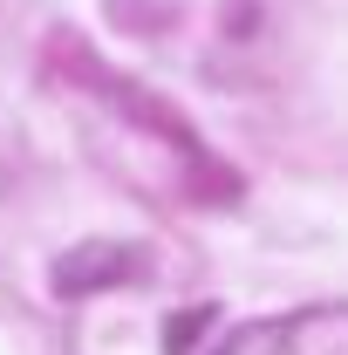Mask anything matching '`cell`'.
<instances>
[{"mask_svg":"<svg viewBox=\"0 0 348 355\" xmlns=\"http://www.w3.org/2000/svg\"><path fill=\"white\" fill-rule=\"evenodd\" d=\"M143 253L137 246H116V239H82V246H69L62 260H55V294L62 301H82V294H103V287H123Z\"/></svg>","mask_w":348,"mask_h":355,"instance_id":"6da1fadb","label":"cell"},{"mask_svg":"<svg viewBox=\"0 0 348 355\" xmlns=\"http://www.w3.org/2000/svg\"><path fill=\"white\" fill-rule=\"evenodd\" d=\"M294 328H301L294 314H280V321H246V328H239L218 355H280L287 342H294Z\"/></svg>","mask_w":348,"mask_h":355,"instance_id":"7a4b0ae2","label":"cell"},{"mask_svg":"<svg viewBox=\"0 0 348 355\" xmlns=\"http://www.w3.org/2000/svg\"><path fill=\"white\" fill-rule=\"evenodd\" d=\"M212 314L218 308H184V314H171V321H164V355H191V349H198V335L212 328Z\"/></svg>","mask_w":348,"mask_h":355,"instance_id":"3957f363","label":"cell"}]
</instances>
